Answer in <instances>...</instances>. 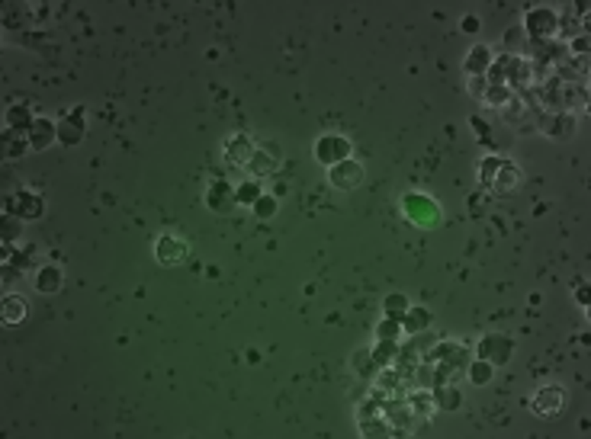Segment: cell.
I'll return each instance as SVG.
<instances>
[{
    "label": "cell",
    "mask_w": 591,
    "mask_h": 439,
    "mask_svg": "<svg viewBox=\"0 0 591 439\" xmlns=\"http://www.w3.org/2000/svg\"><path fill=\"white\" fill-rule=\"evenodd\" d=\"M315 158L321 160V164H341V160L351 158V144H347V138L341 135H325L315 141Z\"/></svg>",
    "instance_id": "cell-1"
},
{
    "label": "cell",
    "mask_w": 591,
    "mask_h": 439,
    "mask_svg": "<svg viewBox=\"0 0 591 439\" xmlns=\"http://www.w3.org/2000/svg\"><path fill=\"white\" fill-rule=\"evenodd\" d=\"M562 401H566V395H562L559 385H543V388L533 395L530 407H533V414H540V417H553V414L562 411Z\"/></svg>",
    "instance_id": "cell-2"
},
{
    "label": "cell",
    "mask_w": 591,
    "mask_h": 439,
    "mask_svg": "<svg viewBox=\"0 0 591 439\" xmlns=\"http://www.w3.org/2000/svg\"><path fill=\"white\" fill-rule=\"evenodd\" d=\"M360 180H363V167L357 164V160H341V164L331 167V183H335L337 189H354L360 186Z\"/></svg>",
    "instance_id": "cell-3"
},
{
    "label": "cell",
    "mask_w": 591,
    "mask_h": 439,
    "mask_svg": "<svg viewBox=\"0 0 591 439\" xmlns=\"http://www.w3.org/2000/svg\"><path fill=\"white\" fill-rule=\"evenodd\" d=\"M524 32L533 39H547L556 32V13L553 10H533L524 23Z\"/></svg>",
    "instance_id": "cell-4"
},
{
    "label": "cell",
    "mask_w": 591,
    "mask_h": 439,
    "mask_svg": "<svg viewBox=\"0 0 591 439\" xmlns=\"http://www.w3.org/2000/svg\"><path fill=\"white\" fill-rule=\"evenodd\" d=\"M466 74L473 77V74H489V68H492V49L489 45H475V49H469V55H466Z\"/></svg>",
    "instance_id": "cell-5"
},
{
    "label": "cell",
    "mask_w": 591,
    "mask_h": 439,
    "mask_svg": "<svg viewBox=\"0 0 591 439\" xmlns=\"http://www.w3.org/2000/svg\"><path fill=\"white\" fill-rule=\"evenodd\" d=\"M187 257V247L177 238H158V260L161 263H180Z\"/></svg>",
    "instance_id": "cell-6"
},
{
    "label": "cell",
    "mask_w": 591,
    "mask_h": 439,
    "mask_svg": "<svg viewBox=\"0 0 591 439\" xmlns=\"http://www.w3.org/2000/svg\"><path fill=\"white\" fill-rule=\"evenodd\" d=\"M23 314H26V305L20 302V295H7L0 302V321L4 324H20Z\"/></svg>",
    "instance_id": "cell-7"
},
{
    "label": "cell",
    "mask_w": 591,
    "mask_h": 439,
    "mask_svg": "<svg viewBox=\"0 0 591 439\" xmlns=\"http://www.w3.org/2000/svg\"><path fill=\"white\" fill-rule=\"evenodd\" d=\"M51 138H55V125H49V122L32 125V148H49Z\"/></svg>",
    "instance_id": "cell-8"
},
{
    "label": "cell",
    "mask_w": 591,
    "mask_h": 439,
    "mask_svg": "<svg viewBox=\"0 0 591 439\" xmlns=\"http://www.w3.org/2000/svg\"><path fill=\"white\" fill-rule=\"evenodd\" d=\"M254 212H257L261 218H267V215H273V212H277V202H273L270 196H261V199L254 202Z\"/></svg>",
    "instance_id": "cell-9"
},
{
    "label": "cell",
    "mask_w": 591,
    "mask_h": 439,
    "mask_svg": "<svg viewBox=\"0 0 591 439\" xmlns=\"http://www.w3.org/2000/svg\"><path fill=\"white\" fill-rule=\"evenodd\" d=\"M485 87H489V74H473V77H469L473 96H485Z\"/></svg>",
    "instance_id": "cell-10"
},
{
    "label": "cell",
    "mask_w": 591,
    "mask_h": 439,
    "mask_svg": "<svg viewBox=\"0 0 591 439\" xmlns=\"http://www.w3.org/2000/svg\"><path fill=\"white\" fill-rule=\"evenodd\" d=\"M489 372H492V366H485V362H479V366H473V369H469V378H473L475 385H485V382H489V378H492Z\"/></svg>",
    "instance_id": "cell-11"
},
{
    "label": "cell",
    "mask_w": 591,
    "mask_h": 439,
    "mask_svg": "<svg viewBox=\"0 0 591 439\" xmlns=\"http://www.w3.org/2000/svg\"><path fill=\"white\" fill-rule=\"evenodd\" d=\"M235 199H238V202H251V205H254V202L261 199V193H257L254 183H248V186H238V196H235Z\"/></svg>",
    "instance_id": "cell-12"
},
{
    "label": "cell",
    "mask_w": 591,
    "mask_h": 439,
    "mask_svg": "<svg viewBox=\"0 0 591 439\" xmlns=\"http://www.w3.org/2000/svg\"><path fill=\"white\" fill-rule=\"evenodd\" d=\"M36 286L39 288H55V286H58V269H45V276H42V279H36Z\"/></svg>",
    "instance_id": "cell-13"
},
{
    "label": "cell",
    "mask_w": 591,
    "mask_h": 439,
    "mask_svg": "<svg viewBox=\"0 0 591 439\" xmlns=\"http://www.w3.org/2000/svg\"><path fill=\"white\" fill-rule=\"evenodd\" d=\"M7 122L10 125H26V122H30V119H26V109H23V106L10 109V113H7Z\"/></svg>",
    "instance_id": "cell-14"
},
{
    "label": "cell",
    "mask_w": 591,
    "mask_h": 439,
    "mask_svg": "<svg viewBox=\"0 0 591 439\" xmlns=\"http://www.w3.org/2000/svg\"><path fill=\"white\" fill-rule=\"evenodd\" d=\"M578 292H582V298H578V302H582V305H591V286H588V282L576 286V295H578Z\"/></svg>",
    "instance_id": "cell-15"
},
{
    "label": "cell",
    "mask_w": 591,
    "mask_h": 439,
    "mask_svg": "<svg viewBox=\"0 0 591 439\" xmlns=\"http://www.w3.org/2000/svg\"><path fill=\"white\" fill-rule=\"evenodd\" d=\"M463 32H479V20H475V16H466V20H463Z\"/></svg>",
    "instance_id": "cell-16"
},
{
    "label": "cell",
    "mask_w": 591,
    "mask_h": 439,
    "mask_svg": "<svg viewBox=\"0 0 591 439\" xmlns=\"http://www.w3.org/2000/svg\"><path fill=\"white\" fill-rule=\"evenodd\" d=\"M576 7L578 13H591V0H576Z\"/></svg>",
    "instance_id": "cell-17"
},
{
    "label": "cell",
    "mask_w": 591,
    "mask_h": 439,
    "mask_svg": "<svg viewBox=\"0 0 591 439\" xmlns=\"http://www.w3.org/2000/svg\"><path fill=\"white\" fill-rule=\"evenodd\" d=\"M588 317H591V305H588Z\"/></svg>",
    "instance_id": "cell-18"
}]
</instances>
